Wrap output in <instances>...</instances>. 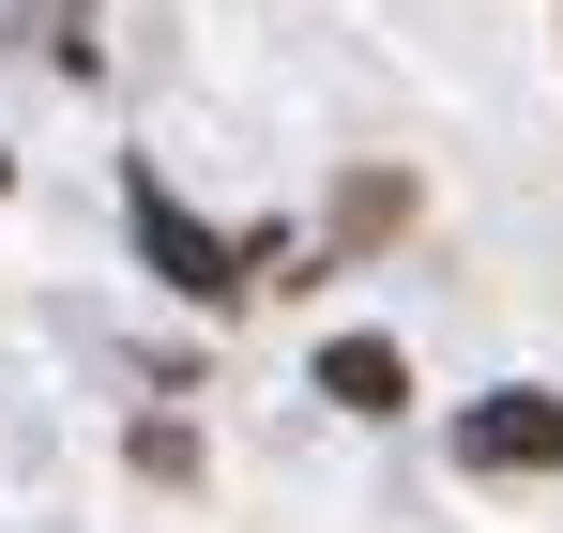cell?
I'll list each match as a JSON object with an SVG mask.
<instances>
[{
  "mask_svg": "<svg viewBox=\"0 0 563 533\" xmlns=\"http://www.w3.org/2000/svg\"><path fill=\"white\" fill-rule=\"evenodd\" d=\"M137 244H153V274H168V290H198V305H229V290H244V244H213V229H198L184 198H153V183H137Z\"/></svg>",
  "mask_w": 563,
  "mask_h": 533,
  "instance_id": "1",
  "label": "cell"
},
{
  "mask_svg": "<svg viewBox=\"0 0 563 533\" xmlns=\"http://www.w3.org/2000/svg\"><path fill=\"white\" fill-rule=\"evenodd\" d=\"M320 396H335V412H396V396H411V366L380 351V336H335V351H320Z\"/></svg>",
  "mask_w": 563,
  "mask_h": 533,
  "instance_id": "3",
  "label": "cell"
},
{
  "mask_svg": "<svg viewBox=\"0 0 563 533\" xmlns=\"http://www.w3.org/2000/svg\"><path fill=\"white\" fill-rule=\"evenodd\" d=\"M457 457L472 472H563V396H487L457 427Z\"/></svg>",
  "mask_w": 563,
  "mask_h": 533,
  "instance_id": "2",
  "label": "cell"
}]
</instances>
